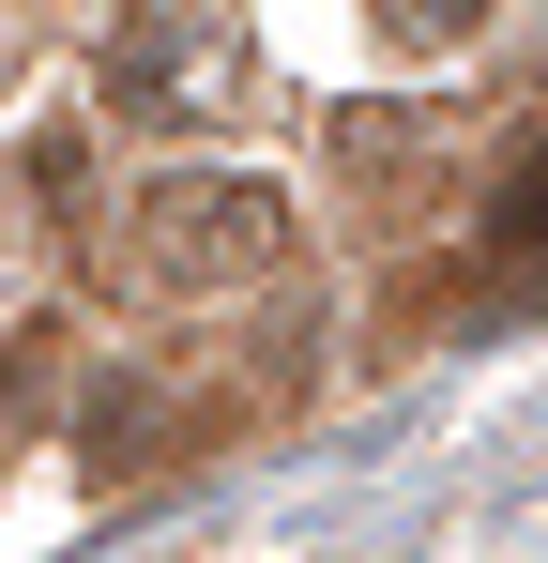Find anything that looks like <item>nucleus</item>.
Returning <instances> with one entry per match:
<instances>
[{
	"label": "nucleus",
	"instance_id": "1",
	"mask_svg": "<svg viewBox=\"0 0 548 563\" xmlns=\"http://www.w3.org/2000/svg\"><path fill=\"white\" fill-rule=\"evenodd\" d=\"M289 260V198L229 184V168H168L153 213H138V244H122V275L153 289V305H213V289H260Z\"/></svg>",
	"mask_w": 548,
	"mask_h": 563
},
{
	"label": "nucleus",
	"instance_id": "2",
	"mask_svg": "<svg viewBox=\"0 0 548 563\" xmlns=\"http://www.w3.org/2000/svg\"><path fill=\"white\" fill-rule=\"evenodd\" d=\"M107 92L138 107V122H213V107L244 92V62H213V31H198V15L138 0V15H122V46H107Z\"/></svg>",
	"mask_w": 548,
	"mask_h": 563
},
{
	"label": "nucleus",
	"instance_id": "3",
	"mask_svg": "<svg viewBox=\"0 0 548 563\" xmlns=\"http://www.w3.org/2000/svg\"><path fill=\"white\" fill-rule=\"evenodd\" d=\"M487 244H503V260H548V153H518V184H503V213H487Z\"/></svg>",
	"mask_w": 548,
	"mask_h": 563
},
{
	"label": "nucleus",
	"instance_id": "4",
	"mask_svg": "<svg viewBox=\"0 0 548 563\" xmlns=\"http://www.w3.org/2000/svg\"><path fill=\"white\" fill-rule=\"evenodd\" d=\"M396 15V46H457V31H487V0H381Z\"/></svg>",
	"mask_w": 548,
	"mask_h": 563
}]
</instances>
